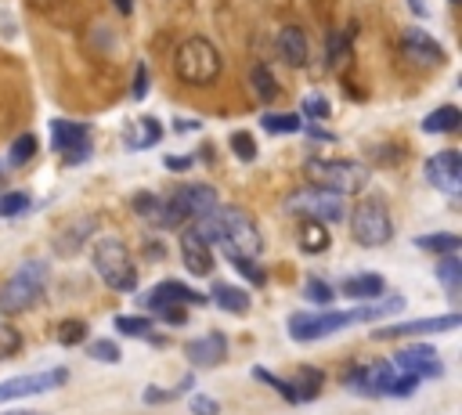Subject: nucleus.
I'll return each mask as SVG.
<instances>
[{"label": "nucleus", "instance_id": "nucleus-14", "mask_svg": "<svg viewBox=\"0 0 462 415\" xmlns=\"http://www.w3.org/2000/svg\"><path fill=\"white\" fill-rule=\"evenodd\" d=\"M426 181L433 188H441L444 195H458L462 188V155L455 148H444L437 155L426 159Z\"/></svg>", "mask_w": 462, "mask_h": 415}, {"label": "nucleus", "instance_id": "nucleus-51", "mask_svg": "<svg viewBox=\"0 0 462 415\" xmlns=\"http://www.w3.org/2000/svg\"><path fill=\"white\" fill-rule=\"evenodd\" d=\"M8 415H37V411H8Z\"/></svg>", "mask_w": 462, "mask_h": 415}, {"label": "nucleus", "instance_id": "nucleus-11", "mask_svg": "<svg viewBox=\"0 0 462 415\" xmlns=\"http://www.w3.org/2000/svg\"><path fill=\"white\" fill-rule=\"evenodd\" d=\"M394 383V365L391 361H373V365H354L343 372V386L357 390L361 397H380Z\"/></svg>", "mask_w": 462, "mask_h": 415}, {"label": "nucleus", "instance_id": "nucleus-25", "mask_svg": "<svg viewBox=\"0 0 462 415\" xmlns=\"http://www.w3.org/2000/svg\"><path fill=\"white\" fill-rule=\"evenodd\" d=\"M300 249L304 253H325L329 249V228L318 220H304L300 224Z\"/></svg>", "mask_w": 462, "mask_h": 415}, {"label": "nucleus", "instance_id": "nucleus-16", "mask_svg": "<svg viewBox=\"0 0 462 415\" xmlns=\"http://www.w3.org/2000/svg\"><path fill=\"white\" fill-rule=\"evenodd\" d=\"M458 314H441V318H419V321H401V325H387V328H376V340H398V336H419V332H448V328H458Z\"/></svg>", "mask_w": 462, "mask_h": 415}, {"label": "nucleus", "instance_id": "nucleus-22", "mask_svg": "<svg viewBox=\"0 0 462 415\" xmlns=\"http://www.w3.org/2000/svg\"><path fill=\"white\" fill-rule=\"evenodd\" d=\"M127 148H152V145H159L163 141V123L159 120H152V116H145V120H134L130 127H127Z\"/></svg>", "mask_w": 462, "mask_h": 415}, {"label": "nucleus", "instance_id": "nucleus-40", "mask_svg": "<svg viewBox=\"0 0 462 415\" xmlns=\"http://www.w3.org/2000/svg\"><path fill=\"white\" fill-rule=\"evenodd\" d=\"M228 261L242 271V278L246 282H253V286H264V271H260V264L256 261H246V257H235V253H228Z\"/></svg>", "mask_w": 462, "mask_h": 415}, {"label": "nucleus", "instance_id": "nucleus-52", "mask_svg": "<svg viewBox=\"0 0 462 415\" xmlns=\"http://www.w3.org/2000/svg\"><path fill=\"white\" fill-rule=\"evenodd\" d=\"M455 4H458V0H455Z\"/></svg>", "mask_w": 462, "mask_h": 415}, {"label": "nucleus", "instance_id": "nucleus-27", "mask_svg": "<svg viewBox=\"0 0 462 415\" xmlns=\"http://www.w3.org/2000/svg\"><path fill=\"white\" fill-rule=\"evenodd\" d=\"M249 83H253V91L260 95V102H274V98H279V83H274V76H271L267 65H253L249 69Z\"/></svg>", "mask_w": 462, "mask_h": 415}, {"label": "nucleus", "instance_id": "nucleus-34", "mask_svg": "<svg viewBox=\"0 0 462 415\" xmlns=\"http://www.w3.org/2000/svg\"><path fill=\"white\" fill-rule=\"evenodd\" d=\"M116 328L123 332V336H138V340L152 336V321H148V318H130V314H120V318H116Z\"/></svg>", "mask_w": 462, "mask_h": 415}, {"label": "nucleus", "instance_id": "nucleus-29", "mask_svg": "<svg viewBox=\"0 0 462 415\" xmlns=\"http://www.w3.org/2000/svg\"><path fill=\"white\" fill-rule=\"evenodd\" d=\"M134 213L138 217H145L148 224H159V217H163V199L159 195H152V192H141V195H134Z\"/></svg>", "mask_w": 462, "mask_h": 415}, {"label": "nucleus", "instance_id": "nucleus-48", "mask_svg": "<svg viewBox=\"0 0 462 415\" xmlns=\"http://www.w3.org/2000/svg\"><path fill=\"white\" fill-rule=\"evenodd\" d=\"M163 166H166V170H189V166H192V155H166L163 159Z\"/></svg>", "mask_w": 462, "mask_h": 415}, {"label": "nucleus", "instance_id": "nucleus-36", "mask_svg": "<svg viewBox=\"0 0 462 415\" xmlns=\"http://www.w3.org/2000/svg\"><path fill=\"white\" fill-rule=\"evenodd\" d=\"M33 155H37V137H33V134H19L15 145H12V152H8V159H12L15 166H22V162H29Z\"/></svg>", "mask_w": 462, "mask_h": 415}, {"label": "nucleus", "instance_id": "nucleus-42", "mask_svg": "<svg viewBox=\"0 0 462 415\" xmlns=\"http://www.w3.org/2000/svg\"><path fill=\"white\" fill-rule=\"evenodd\" d=\"M304 296H307L311 303H322V307H329V300H332V289H329L322 278H311V282L304 286Z\"/></svg>", "mask_w": 462, "mask_h": 415}, {"label": "nucleus", "instance_id": "nucleus-4", "mask_svg": "<svg viewBox=\"0 0 462 415\" xmlns=\"http://www.w3.org/2000/svg\"><path fill=\"white\" fill-rule=\"evenodd\" d=\"M95 271L102 275V282L116 293H134L138 289V268L130 261V249L120 238H98L95 242Z\"/></svg>", "mask_w": 462, "mask_h": 415}, {"label": "nucleus", "instance_id": "nucleus-12", "mask_svg": "<svg viewBox=\"0 0 462 415\" xmlns=\"http://www.w3.org/2000/svg\"><path fill=\"white\" fill-rule=\"evenodd\" d=\"M51 145H55V152H62L65 166H80L90 155L87 127L72 123V120H51Z\"/></svg>", "mask_w": 462, "mask_h": 415}, {"label": "nucleus", "instance_id": "nucleus-8", "mask_svg": "<svg viewBox=\"0 0 462 415\" xmlns=\"http://www.w3.org/2000/svg\"><path fill=\"white\" fill-rule=\"evenodd\" d=\"M221 217H224V238H221V242L228 245V253L246 257V261H256L260 249H264V238H260L256 220H253L246 210H239V206L221 210Z\"/></svg>", "mask_w": 462, "mask_h": 415}, {"label": "nucleus", "instance_id": "nucleus-3", "mask_svg": "<svg viewBox=\"0 0 462 415\" xmlns=\"http://www.w3.org/2000/svg\"><path fill=\"white\" fill-rule=\"evenodd\" d=\"M47 275L51 268L44 261H26L15 268V275L0 286V314H19V311H29L44 289H47Z\"/></svg>", "mask_w": 462, "mask_h": 415}, {"label": "nucleus", "instance_id": "nucleus-7", "mask_svg": "<svg viewBox=\"0 0 462 415\" xmlns=\"http://www.w3.org/2000/svg\"><path fill=\"white\" fill-rule=\"evenodd\" d=\"M350 235L376 249V245H387L391 235H394V220H391V210L383 199H361L354 210H350Z\"/></svg>", "mask_w": 462, "mask_h": 415}, {"label": "nucleus", "instance_id": "nucleus-39", "mask_svg": "<svg viewBox=\"0 0 462 415\" xmlns=\"http://www.w3.org/2000/svg\"><path fill=\"white\" fill-rule=\"evenodd\" d=\"M231 152H235L242 162H253V159H256V145H253V137H249L246 130H235V134H231Z\"/></svg>", "mask_w": 462, "mask_h": 415}, {"label": "nucleus", "instance_id": "nucleus-19", "mask_svg": "<svg viewBox=\"0 0 462 415\" xmlns=\"http://www.w3.org/2000/svg\"><path fill=\"white\" fill-rule=\"evenodd\" d=\"M224 354H228L224 332H210V336H199L184 347V358H189V365H196V369H214V365L224 361Z\"/></svg>", "mask_w": 462, "mask_h": 415}, {"label": "nucleus", "instance_id": "nucleus-28", "mask_svg": "<svg viewBox=\"0 0 462 415\" xmlns=\"http://www.w3.org/2000/svg\"><path fill=\"white\" fill-rule=\"evenodd\" d=\"M437 278H441L444 293L455 300V293H458V282H462V264H458V257H444V261H441V268H437Z\"/></svg>", "mask_w": 462, "mask_h": 415}, {"label": "nucleus", "instance_id": "nucleus-6", "mask_svg": "<svg viewBox=\"0 0 462 415\" xmlns=\"http://www.w3.org/2000/svg\"><path fill=\"white\" fill-rule=\"evenodd\" d=\"M210 210H217V192L210 185H184L170 199H163L159 228H184L189 220H199Z\"/></svg>", "mask_w": 462, "mask_h": 415}, {"label": "nucleus", "instance_id": "nucleus-21", "mask_svg": "<svg viewBox=\"0 0 462 415\" xmlns=\"http://www.w3.org/2000/svg\"><path fill=\"white\" fill-rule=\"evenodd\" d=\"M343 296H350V300H376L380 293H383V275H376V271H361V275H354V278H343Z\"/></svg>", "mask_w": 462, "mask_h": 415}, {"label": "nucleus", "instance_id": "nucleus-13", "mask_svg": "<svg viewBox=\"0 0 462 415\" xmlns=\"http://www.w3.org/2000/svg\"><path fill=\"white\" fill-rule=\"evenodd\" d=\"M69 379L65 369H47V372H29V376H15L0 383V404L15 401V397H29V394H47L55 386H62Z\"/></svg>", "mask_w": 462, "mask_h": 415}, {"label": "nucleus", "instance_id": "nucleus-44", "mask_svg": "<svg viewBox=\"0 0 462 415\" xmlns=\"http://www.w3.org/2000/svg\"><path fill=\"white\" fill-rule=\"evenodd\" d=\"M304 112L315 116V120H325L332 109H329V102H325L322 95H307V98H304Z\"/></svg>", "mask_w": 462, "mask_h": 415}, {"label": "nucleus", "instance_id": "nucleus-31", "mask_svg": "<svg viewBox=\"0 0 462 415\" xmlns=\"http://www.w3.org/2000/svg\"><path fill=\"white\" fill-rule=\"evenodd\" d=\"M55 336H58V344H65V347H76L83 336H87V321H80V318H69V321H58V328H55Z\"/></svg>", "mask_w": 462, "mask_h": 415}, {"label": "nucleus", "instance_id": "nucleus-41", "mask_svg": "<svg viewBox=\"0 0 462 415\" xmlns=\"http://www.w3.org/2000/svg\"><path fill=\"white\" fill-rule=\"evenodd\" d=\"M90 231H95V220H80L76 231H72L69 238H58V249H62V253H76V249H80V238L90 235Z\"/></svg>", "mask_w": 462, "mask_h": 415}, {"label": "nucleus", "instance_id": "nucleus-9", "mask_svg": "<svg viewBox=\"0 0 462 415\" xmlns=\"http://www.w3.org/2000/svg\"><path fill=\"white\" fill-rule=\"evenodd\" d=\"M206 296L203 293H192L189 286H181V282H163V286H155L145 300H141V307H148L152 314H159L163 321H170V325H184L189 321V311H184V303H203Z\"/></svg>", "mask_w": 462, "mask_h": 415}, {"label": "nucleus", "instance_id": "nucleus-30", "mask_svg": "<svg viewBox=\"0 0 462 415\" xmlns=\"http://www.w3.org/2000/svg\"><path fill=\"white\" fill-rule=\"evenodd\" d=\"M322 383H325V376H322L318 369H304V372H300V379L293 383V390H297V397H300V401H311V397H318Z\"/></svg>", "mask_w": 462, "mask_h": 415}, {"label": "nucleus", "instance_id": "nucleus-43", "mask_svg": "<svg viewBox=\"0 0 462 415\" xmlns=\"http://www.w3.org/2000/svg\"><path fill=\"white\" fill-rule=\"evenodd\" d=\"M416 386H419V379L401 372V376H394V383H391V390H387V394H391V397H412V394H416Z\"/></svg>", "mask_w": 462, "mask_h": 415}, {"label": "nucleus", "instance_id": "nucleus-26", "mask_svg": "<svg viewBox=\"0 0 462 415\" xmlns=\"http://www.w3.org/2000/svg\"><path fill=\"white\" fill-rule=\"evenodd\" d=\"M416 245L426 249V253H444V257H455V249H462L458 235H444V231H437V235H419Z\"/></svg>", "mask_w": 462, "mask_h": 415}, {"label": "nucleus", "instance_id": "nucleus-10", "mask_svg": "<svg viewBox=\"0 0 462 415\" xmlns=\"http://www.w3.org/2000/svg\"><path fill=\"white\" fill-rule=\"evenodd\" d=\"M286 206L293 213H300L304 220H318V224H336L347 220V203L343 195H332L325 188H300L286 199Z\"/></svg>", "mask_w": 462, "mask_h": 415}, {"label": "nucleus", "instance_id": "nucleus-1", "mask_svg": "<svg viewBox=\"0 0 462 415\" xmlns=\"http://www.w3.org/2000/svg\"><path fill=\"white\" fill-rule=\"evenodd\" d=\"M405 307V296H387L376 307H357V311H297L290 314V336L297 344H311L322 336H332V332L357 325V321H376L383 314H394Z\"/></svg>", "mask_w": 462, "mask_h": 415}, {"label": "nucleus", "instance_id": "nucleus-35", "mask_svg": "<svg viewBox=\"0 0 462 415\" xmlns=\"http://www.w3.org/2000/svg\"><path fill=\"white\" fill-rule=\"evenodd\" d=\"M87 354L95 358V361H109V365H116V361L123 358V351H120L113 340H90V344H87Z\"/></svg>", "mask_w": 462, "mask_h": 415}, {"label": "nucleus", "instance_id": "nucleus-23", "mask_svg": "<svg viewBox=\"0 0 462 415\" xmlns=\"http://www.w3.org/2000/svg\"><path fill=\"white\" fill-rule=\"evenodd\" d=\"M214 300L228 314H246L249 311V293H242L239 286H228V282H217L214 286Z\"/></svg>", "mask_w": 462, "mask_h": 415}, {"label": "nucleus", "instance_id": "nucleus-37", "mask_svg": "<svg viewBox=\"0 0 462 415\" xmlns=\"http://www.w3.org/2000/svg\"><path fill=\"white\" fill-rule=\"evenodd\" d=\"M22 210H29V192H8V195H0V217H19Z\"/></svg>", "mask_w": 462, "mask_h": 415}, {"label": "nucleus", "instance_id": "nucleus-49", "mask_svg": "<svg viewBox=\"0 0 462 415\" xmlns=\"http://www.w3.org/2000/svg\"><path fill=\"white\" fill-rule=\"evenodd\" d=\"M113 4L123 12V15H130V8H134V0H113Z\"/></svg>", "mask_w": 462, "mask_h": 415}, {"label": "nucleus", "instance_id": "nucleus-18", "mask_svg": "<svg viewBox=\"0 0 462 415\" xmlns=\"http://www.w3.org/2000/svg\"><path fill=\"white\" fill-rule=\"evenodd\" d=\"M181 261L184 268H189L192 275H210L214 271V253H210V242H203L192 228H184L181 231Z\"/></svg>", "mask_w": 462, "mask_h": 415}, {"label": "nucleus", "instance_id": "nucleus-38", "mask_svg": "<svg viewBox=\"0 0 462 415\" xmlns=\"http://www.w3.org/2000/svg\"><path fill=\"white\" fill-rule=\"evenodd\" d=\"M253 379H260V383L274 386V390H279V394H282L286 401H300V397H297V390H293V383H282L279 376H271V372H267V369H260V365L253 369Z\"/></svg>", "mask_w": 462, "mask_h": 415}, {"label": "nucleus", "instance_id": "nucleus-45", "mask_svg": "<svg viewBox=\"0 0 462 415\" xmlns=\"http://www.w3.org/2000/svg\"><path fill=\"white\" fill-rule=\"evenodd\" d=\"M192 415H221V404L214 397H206V394H196L192 397Z\"/></svg>", "mask_w": 462, "mask_h": 415}, {"label": "nucleus", "instance_id": "nucleus-33", "mask_svg": "<svg viewBox=\"0 0 462 415\" xmlns=\"http://www.w3.org/2000/svg\"><path fill=\"white\" fill-rule=\"evenodd\" d=\"M19 351H22V336H19V328L0 321V361H4V358H15Z\"/></svg>", "mask_w": 462, "mask_h": 415}, {"label": "nucleus", "instance_id": "nucleus-15", "mask_svg": "<svg viewBox=\"0 0 462 415\" xmlns=\"http://www.w3.org/2000/svg\"><path fill=\"white\" fill-rule=\"evenodd\" d=\"M394 365H398L405 376H416V379H433V376H444L441 354H437L430 344H412V347H401V351L394 354Z\"/></svg>", "mask_w": 462, "mask_h": 415}, {"label": "nucleus", "instance_id": "nucleus-46", "mask_svg": "<svg viewBox=\"0 0 462 415\" xmlns=\"http://www.w3.org/2000/svg\"><path fill=\"white\" fill-rule=\"evenodd\" d=\"M148 87H152V79H148V69L145 65H138V72H134V102H141L145 95H148Z\"/></svg>", "mask_w": 462, "mask_h": 415}, {"label": "nucleus", "instance_id": "nucleus-24", "mask_svg": "<svg viewBox=\"0 0 462 415\" xmlns=\"http://www.w3.org/2000/svg\"><path fill=\"white\" fill-rule=\"evenodd\" d=\"M458 123H462V112H458L455 105H441V109H433V112L423 120V130H426V134H451Z\"/></svg>", "mask_w": 462, "mask_h": 415}, {"label": "nucleus", "instance_id": "nucleus-5", "mask_svg": "<svg viewBox=\"0 0 462 415\" xmlns=\"http://www.w3.org/2000/svg\"><path fill=\"white\" fill-rule=\"evenodd\" d=\"M307 178L315 181V188H325L332 195H350L361 192L368 181V166L357 159H311L307 162Z\"/></svg>", "mask_w": 462, "mask_h": 415}, {"label": "nucleus", "instance_id": "nucleus-50", "mask_svg": "<svg viewBox=\"0 0 462 415\" xmlns=\"http://www.w3.org/2000/svg\"><path fill=\"white\" fill-rule=\"evenodd\" d=\"M408 4H412V12H416V15H419V19H423V15H426V4H423V0H408Z\"/></svg>", "mask_w": 462, "mask_h": 415}, {"label": "nucleus", "instance_id": "nucleus-17", "mask_svg": "<svg viewBox=\"0 0 462 415\" xmlns=\"http://www.w3.org/2000/svg\"><path fill=\"white\" fill-rule=\"evenodd\" d=\"M401 51H405V58H412L416 65H444V62H448L444 47H441L430 33H423V29H405Z\"/></svg>", "mask_w": 462, "mask_h": 415}, {"label": "nucleus", "instance_id": "nucleus-32", "mask_svg": "<svg viewBox=\"0 0 462 415\" xmlns=\"http://www.w3.org/2000/svg\"><path fill=\"white\" fill-rule=\"evenodd\" d=\"M260 123H264L267 134H297V130H300V116H293V112H286V116L267 112Z\"/></svg>", "mask_w": 462, "mask_h": 415}, {"label": "nucleus", "instance_id": "nucleus-47", "mask_svg": "<svg viewBox=\"0 0 462 415\" xmlns=\"http://www.w3.org/2000/svg\"><path fill=\"white\" fill-rule=\"evenodd\" d=\"M343 33H329V65H336L340 62V54H343Z\"/></svg>", "mask_w": 462, "mask_h": 415}, {"label": "nucleus", "instance_id": "nucleus-2", "mask_svg": "<svg viewBox=\"0 0 462 415\" xmlns=\"http://www.w3.org/2000/svg\"><path fill=\"white\" fill-rule=\"evenodd\" d=\"M173 72L189 87H210L221 76V54L206 37H189L173 54Z\"/></svg>", "mask_w": 462, "mask_h": 415}, {"label": "nucleus", "instance_id": "nucleus-20", "mask_svg": "<svg viewBox=\"0 0 462 415\" xmlns=\"http://www.w3.org/2000/svg\"><path fill=\"white\" fill-rule=\"evenodd\" d=\"M274 47H279V58H282L286 65H293V69L307 65V58H311V40H307V33H304L300 26L279 29V40H274Z\"/></svg>", "mask_w": 462, "mask_h": 415}]
</instances>
